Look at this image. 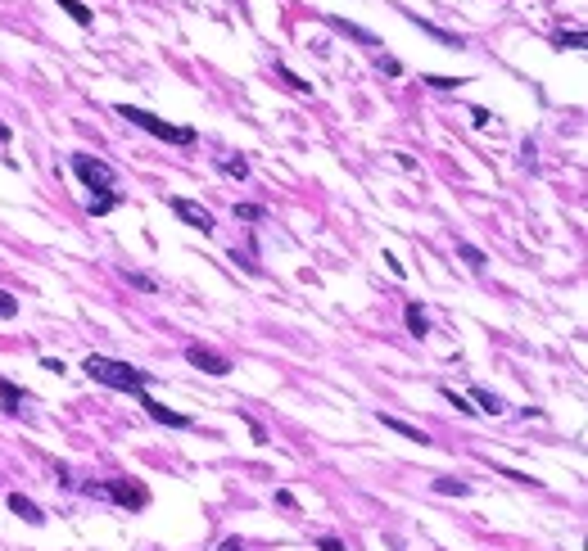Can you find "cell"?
Returning <instances> with one entry per match:
<instances>
[{
  "label": "cell",
  "instance_id": "6da1fadb",
  "mask_svg": "<svg viewBox=\"0 0 588 551\" xmlns=\"http://www.w3.org/2000/svg\"><path fill=\"white\" fill-rule=\"evenodd\" d=\"M82 371H87L95 384L118 389V394H141V389H150V375H145L141 366L118 362V357H100V352H91V357L82 362Z\"/></svg>",
  "mask_w": 588,
  "mask_h": 551
},
{
  "label": "cell",
  "instance_id": "7a4b0ae2",
  "mask_svg": "<svg viewBox=\"0 0 588 551\" xmlns=\"http://www.w3.org/2000/svg\"><path fill=\"white\" fill-rule=\"evenodd\" d=\"M118 118H127L131 127L150 131L154 140H168V145H195L200 136H195V127H177V122H163L154 113H145V108H131V104H118Z\"/></svg>",
  "mask_w": 588,
  "mask_h": 551
},
{
  "label": "cell",
  "instance_id": "3957f363",
  "mask_svg": "<svg viewBox=\"0 0 588 551\" xmlns=\"http://www.w3.org/2000/svg\"><path fill=\"white\" fill-rule=\"evenodd\" d=\"M87 497H104L122 511H145L150 506V493L131 479H100V484H87Z\"/></svg>",
  "mask_w": 588,
  "mask_h": 551
},
{
  "label": "cell",
  "instance_id": "277c9868",
  "mask_svg": "<svg viewBox=\"0 0 588 551\" xmlns=\"http://www.w3.org/2000/svg\"><path fill=\"white\" fill-rule=\"evenodd\" d=\"M72 172H77V181H82L87 190H95V194L114 190V181H118L114 167L100 163V158H91V154H72Z\"/></svg>",
  "mask_w": 588,
  "mask_h": 551
},
{
  "label": "cell",
  "instance_id": "5b68a950",
  "mask_svg": "<svg viewBox=\"0 0 588 551\" xmlns=\"http://www.w3.org/2000/svg\"><path fill=\"white\" fill-rule=\"evenodd\" d=\"M186 362L195 366V371H204V375H231V371H236L231 357H222L217 348H204V344H190L186 348Z\"/></svg>",
  "mask_w": 588,
  "mask_h": 551
},
{
  "label": "cell",
  "instance_id": "8992f818",
  "mask_svg": "<svg viewBox=\"0 0 588 551\" xmlns=\"http://www.w3.org/2000/svg\"><path fill=\"white\" fill-rule=\"evenodd\" d=\"M168 208H173V213H177L190 230H204V235H213L217 222H213V213H208L204 204H195V199H168Z\"/></svg>",
  "mask_w": 588,
  "mask_h": 551
},
{
  "label": "cell",
  "instance_id": "52a82bcc",
  "mask_svg": "<svg viewBox=\"0 0 588 551\" xmlns=\"http://www.w3.org/2000/svg\"><path fill=\"white\" fill-rule=\"evenodd\" d=\"M136 402L145 407V416H150V421L173 425V430H190V416H181V411H173V407H163V402H154V398H150V389H141Z\"/></svg>",
  "mask_w": 588,
  "mask_h": 551
},
{
  "label": "cell",
  "instance_id": "ba28073f",
  "mask_svg": "<svg viewBox=\"0 0 588 551\" xmlns=\"http://www.w3.org/2000/svg\"><path fill=\"white\" fill-rule=\"evenodd\" d=\"M376 421H381L385 425V430H394V434H403V438H408V443H421V447H430V434H425V430H416V425H408V421H398V416H376Z\"/></svg>",
  "mask_w": 588,
  "mask_h": 551
},
{
  "label": "cell",
  "instance_id": "9c48e42d",
  "mask_svg": "<svg viewBox=\"0 0 588 551\" xmlns=\"http://www.w3.org/2000/svg\"><path fill=\"white\" fill-rule=\"evenodd\" d=\"M9 511H14L18 520H28V524H45V511L36 506L32 497H23V493H9Z\"/></svg>",
  "mask_w": 588,
  "mask_h": 551
},
{
  "label": "cell",
  "instance_id": "30bf717a",
  "mask_svg": "<svg viewBox=\"0 0 588 551\" xmlns=\"http://www.w3.org/2000/svg\"><path fill=\"white\" fill-rule=\"evenodd\" d=\"M23 398H28V394H23L14 379H5V375H0V407H5L9 416H18V411H23Z\"/></svg>",
  "mask_w": 588,
  "mask_h": 551
},
{
  "label": "cell",
  "instance_id": "8fae6325",
  "mask_svg": "<svg viewBox=\"0 0 588 551\" xmlns=\"http://www.w3.org/2000/svg\"><path fill=\"white\" fill-rule=\"evenodd\" d=\"M403 321H408V330H412L416 339H425V335H430V316H425L421 303H408V308H403Z\"/></svg>",
  "mask_w": 588,
  "mask_h": 551
},
{
  "label": "cell",
  "instance_id": "7c38bea8",
  "mask_svg": "<svg viewBox=\"0 0 588 551\" xmlns=\"http://www.w3.org/2000/svg\"><path fill=\"white\" fill-rule=\"evenodd\" d=\"M457 258L471 267V272H484L489 267V253L480 249V244H471V240H457Z\"/></svg>",
  "mask_w": 588,
  "mask_h": 551
},
{
  "label": "cell",
  "instance_id": "4fadbf2b",
  "mask_svg": "<svg viewBox=\"0 0 588 551\" xmlns=\"http://www.w3.org/2000/svg\"><path fill=\"white\" fill-rule=\"evenodd\" d=\"M118 204H122V194H114V190H104V194H91L87 213H91V217H104V213H114Z\"/></svg>",
  "mask_w": 588,
  "mask_h": 551
},
{
  "label": "cell",
  "instance_id": "5bb4252c",
  "mask_svg": "<svg viewBox=\"0 0 588 551\" xmlns=\"http://www.w3.org/2000/svg\"><path fill=\"white\" fill-rule=\"evenodd\" d=\"M55 5L64 9V14H68L72 23H77V28H91V23H95V18H91V9L82 5V0H55Z\"/></svg>",
  "mask_w": 588,
  "mask_h": 551
},
{
  "label": "cell",
  "instance_id": "9a60e30c",
  "mask_svg": "<svg viewBox=\"0 0 588 551\" xmlns=\"http://www.w3.org/2000/svg\"><path fill=\"white\" fill-rule=\"evenodd\" d=\"M276 77H281V82H285V87H290V91H299V95H312V82H303V77H299V72H294V68H285V64H276Z\"/></svg>",
  "mask_w": 588,
  "mask_h": 551
},
{
  "label": "cell",
  "instance_id": "2e32d148",
  "mask_svg": "<svg viewBox=\"0 0 588 551\" xmlns=\"http://www.w3.org/2000/svg\"><path fill=\"white\" fill-rule=\"evenodd\" d=\"M471 398L480 402V407H475V411H489V416H498V411H502V398H498V394H489V389H480V384L471 389Z\"/></svg>",
  "mask_w": 588,
  "mask_h": 551
},
{
  "label": "cell",
  "instance_id": "e0dca14e",
  "mask_svg": "<svg viewBox=\"0 0 588 551\" xmlns=\"http://www.w3.org/2000/svg\"><path fill=\"white\" fill-rule=\"evenodd\" d=\"M421 82H425V87H435V91H457L467 77H444V72H425Z\"/></svg>",
  "mask_w": 588,
  "mask_h": 551
},
{
  "label": "cell",
  "instance_id": "ac0fdd59",
  "mask_svg": "<svg viewBox=\"0 0 588 551\" xmlns=\"http://www.w3.org/2000/svg\"><path fill=\"white\" fill-rule=\"evenodd\" d=\"M122 280H127V285H136V289H145V294H158V280L145 276V272H122Z\"/></svg>",
  "mask_w": 588,
  "mask_h": 551
},
{
  "label": "cell",
  "instance_id": "d6986e66",
  "mask_svg": "<svg viewBox=\"0 0 588 551\" xmlns=\"http://www.w3.org/2000/svg\"><path fill=\"white\" fill-rule=\"evenodd\" d=\"M330 28H339V32H349V36H358V41H366V45H381L371 32H362V28H353V23H344V18H330Z\"/></svg>",
  "mask_w": 588,
  "mask_h": 551
},
{
  "label": "cell",
  "instance_id": "ffe728a7",
  "mask_svg": "<svg viewBox=\"0 0 588 551\" xmlns=\"http://www.w3.org/2000/svg\"><path fill=\"white\" fill-rule=\"evenodd\" d=\"M18 316V299L9 289H0V321H14Z\"/></svg>",
  "mask_w": 588,
  "mask_h": 551
},
{
  "label": "cell",
  "instance_id": "44dd1931",
  "mask_svg": "<svg viewBox=\"0 0 588 551\" xmlns=\"http://www.w3.org/2000/svg\"><path fill=\"white\" fill-rule=\"evenodd\" d=\"M435 493H457V497H467L471 484H462V479H435Z\"/></svg>",
  "mask_w": 588,
  "mask_h": 551
},
{
  "label": "cell",
  "instance_id": "7402d4cb",
  "mask_svg": "<svg viewBox=\"0 0 588 551\" xmlns=\"http://www.w3.org/2000/svg\"><path fill=\"white\" fill-rule=\"evenodd\" d=\"M584 41H588L584 32H561V36H557V45H561V50H584Z\"/></svg>",
  "mask_w": 588,
  "mask_h": 551
},
{
  "label": "cell",
  "instance_id": "603a6c76",
  "mask_svg": "<svg viewBox=\"0 0 588 551\" xmlns=\"http://www.w3.org/2000/svg\"><path fill=\"white\" fill-rule=\"evenodd\" d=\"M222 172H227V177H236V181H244V177H249V163H244V158H227Z\"/></svg>",
  "mask_w": 588,
  "mask_h": 551
},
{
  "label": "cell",
  "instance_id": "cb8c5ba5",
  "mask_svg": "<svg viewBox=\"0 0 588 551\" xmlns=\"http://www.w3.org/2000/svg\"><path fill=\"white\" fill-rule=\"evenodd\" d=\"M376 68L389 72V77H403V64H398V59H389V55H376Z\"/></svg>",
  "mask_w": 588,
  "mask_h": 551
},
{
  "label": "cell",
  "instance_id": "d4e9b609",
  "mask_svg": "<svg viewBox=\"0 0 588 551\" xmlns=\"http://www.w3.org/2000/svg\"><path fill=\"white\" fill-rule=\"evenodd\" d=\"M444 398H448V402H452V407H457L462 416H475V407H471V402H467V398L457 394V389H444Z\"/></svg>",
  "mask_w": 588,
  "mask_h": 551
},
{
  "label": "cell",
  "instance_id": "484cf974",
  "mask_svg": "<svg viewBox=\"0 0 588 551\" xmlns=\"http://www.w3.org/2000/svg\"><path fill=\"white\" fill-rule=\"evenodd\" d=\"M236 217H244V222H263V208H254V204H236Z\"/></svg>",
  "mask_w": 588,
  "mask_h": 551
},
{
  "label": "cell",
  "instance_id": "4316f807",
  "mask_svg": "<svg viewBox=\"0 0 588 551\" xmlns=\"http://www.w3.org/2000/svg\"><path fill=\"white\" fill-rule=\"evenodd\" d=\"M41 366H45V371H55V375H64V371H68V366L59 362V357H41Z\"/></svg>",
  "mask_w": 588,
  "mask_h": 551
},
{
  "label": "cell",
  "instance_id": "83f0119b",
  "mask_svg": "<svg viewBox=\"0 0 588 551\" xmlns=\"http://www.w3.org/2000/svg\"><path fill=\"white\" fill-rule=\"evenodd\" d=\"M471 122L475 127H489V108H471Z\"/></svg>",
  "mask_w": 588,
  "mask_h": 551
},
{
  "label": "cell",
  "instance_id": "f1b7e54d",
  "mask_svg": "<svg viewBox=\"0 0 588 551\" xmlns=\"http://www.w3.org/2000/svg\"><path fill=\"white\" fill-rule=\"evenodd\" d=\"M317 547H322V551H344V542H339V538H322Z\"/></svg>",
  "mask_w": 588,
  "mask_h": 551
},
{
  "label": "cell",
  "instance_id": "f546056e",
  "mask_svg": "<svg viewBox=\"0 0 588 551\" xmlns=\"http://www.w3.org/2000/svg\"><path fill=\"white\" fill-rule=\"evenodd\" d=\"M217 551H244V542H240V538H227V542L217 547Z\"/></svg>",
  "mask_w": 588,
  "mask_h": 551
},
{
  "label": "cell",
  "instance_id": "4dcf8cb0",
  "mask_svg": "<svg viewBox=\"0 0 588 551\" xmlns=\"http://www.w3.org/2000/svg\"><path fill=\"white\" fill-rule=\"evenodd\" d=\"M0 145H9V127H5V122H0Z\"/></svg>",
  "mask_w": 588,
  "mask_h": 551
},
{
  "label": "cell",
  "instance_id": "1f68e13d",
  "mask_svg": "<svg viewBox=\"0 0 588 551\" xmlns=\"http://www.w3.org/2000/svg\"><path fill=\"white\" fill-rule=\"evenodd\" d=\"M236 5H240V9H244V0H236Z\"/></svg>",
  "mask_w": 588,
  "mask_h": 551
}]
</instances>
